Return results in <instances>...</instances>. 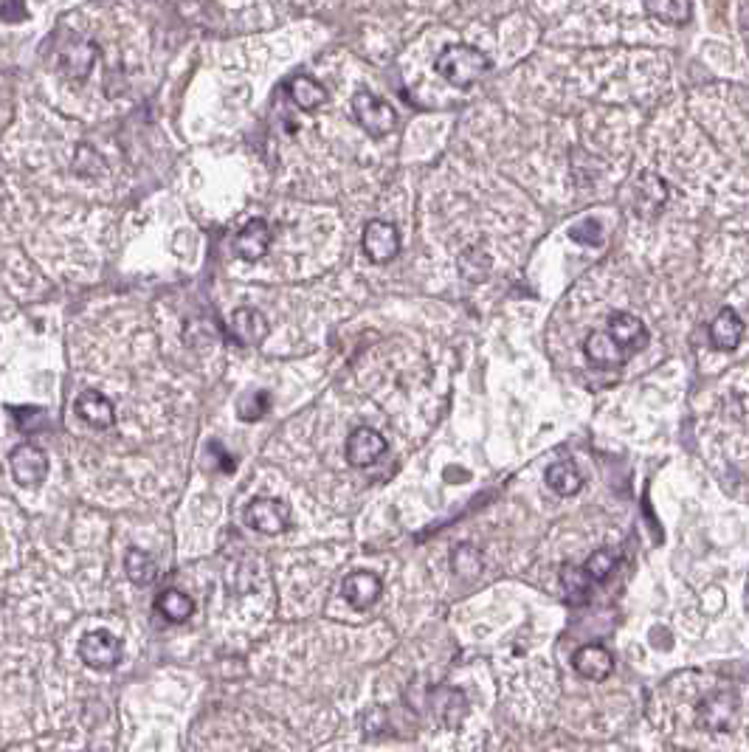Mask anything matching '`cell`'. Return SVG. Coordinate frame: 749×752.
<instances>
[{"mask_svg": "<svg viewBox=\"0 0 749 752\" xmlns=\"http://www.w3.org/2000/svg\"><path fill=\"white\" fill-rule=\"evenodd\" d=\"M488 57L482 51H476L471 46H448L437 57V74L445 77L451 85L457 88H468L482 79V74L488 71Z\"/></svg>", "mask_w": 749, "mask_h": 752, "instance_id": "cell-1", "label": "cell"}, {"mask_svg": "<svg viewBox=\"0 0 749 752\" xmlns=\"http://www.w3.org/2000/svg\"><path fill=\"white\" fill-rule=\"evenodd\" d=\"M124 645L122 640L107 629L88 631L82 640H79V657L82 662L93 668V671H110L122 662Z\"/></svg>", "mask_w": 749, "mask_h": 752, "instance_id": "cell-2", "label": "cell"}, {"mask_svg": "<svg viewBox=\"0 0 749 752\" xmlns=\"http://www.w3.org/2000/svg\"><path fill=\"white\" fill-rule=\"evenodd\" d=\"M352 113H355L358 124H361L367 133H372V136H386V133H392V127L398 122L392 105H386L383 99H378L375 93L369 91H358L352 96Z\"/></svg>", "mask_w": 749, "mask_h": 752, "instance_id": "cell-3", "label": "cell"}, {"mask_svg": "<svg viewBox=\"0 0 749 752\" xmlns=\"http://www.w3.org/2000/svg\"><path fill=\"white\" fill-rule=\"evenodd\" d=\"M245 524L254 527L257 533L276 536V533L291 527V507L279 502V499L260 496V499H254L251 505L245 507Z\"/></svg>", "mask_w": 749, "mask_h": 752, "instance_id": "cell-4", "label": "cell"}, {"mask_svg": "<svg viewBox=\"0 0 749 752\" xmlns=\"http://www.w3.org/2000/svg\"><path fill=\"white\" fill-rule=\"evenodd\" d=\"M96 57H99V48L91 40H82V37H68L65 43L57 51V68L62 71V77L85 79L91 74V68L96 65Z\"/></svg>", "mask_w": 749, "mask_h": 752, "instance_id": "cell-5", "label": "cell"}, {"mask_svg": "<svg viewBox=\"0 0 749 752\" xmlns=\"http://www.w3.org/2000/svg\"><path fill=\"white\" fill-rule=\"evenodd\" d=\"M9 465H12L15 482L23 485V488H37L40 482H46L48 457L46 451L40 446H34V443H20L9 454Z\"/></svg>", "mask_w": 749, "mask_h": 752, "instance_id": "cell-6", "label": "cell"}, {"mask_svg": "<svg viewBox=\"0 0 749 752\" xmlns=\"http://www.w3.org/2000/svg\"><path fill=\"white\" fill-rule=\"evenodd\" d=\"M386 454V440L375 429L361 426L347 437V462L352 468H369Z\"/></svg>", "mask_w": 749, "mask_h": 752, "instance_id": "cell-7", "label": "cell"}, {"mask_svg": "<svg viewBox=\"0 0 749 752\" xmlns=\"http://www.w3.org/2000/svg\"><path fill=\"white\" fill-rule=\"evenodd\" d=\"M381 592H383V581L375 575V572H352V575H347L344 586H341V595H344V600L350 603L352 609H358V612L369 609L375 600L381 598Z\"/></svg>", "mask_w": 749, "mask_h": 752, "instance_id": "cell-8", "label": "cell"}, {"mask_svg": "<svg viewBox=\"0 0 749 752\" xmlns=\"http://www.w3.org/2000/svg\"><path fill=\"white\" fill-rule=\"evenodd\" d=\"M609 336L626 350V355H637L640 350H645V344H648V330H645V324L637 319V316H631V313H614L612 319H609V330H606Z\"/></svg>", "mask_w": 749, "mask_h": 752, "instance_id": "cell-9", "label": "cell"}, {"mask_svg": "<svg viewBox=\"0 0 749 752\" xmlns=\"http://www.w3.org/2000/svg\"><path fill=\"white\" fill-rule=\"evenodd\" d=\"M665 200H668V184L654 172H642L634 184V209L642 217H654L662 212Z\"/></svg>", "mask_w": 749, "mask_h": 752, "instance_id": "cell-10", "label": "cell"}, {"mask_svg": "<svg viewBox=\"0 0 749 752\" xmlns=\"http://www.w3.org/2000/svg\"><path fill=\"white\" fill-rule=\"evenodd\" d=\"M400 248V234L395 226L375 220L364 231V251L372 262H389Z\"/></svg>", "mask_w": 749, "mask_h": 752, "instance_id": "cell-11", "label": "cell"}, {"mask_svg": "<svg viewBox=\"0 0 749 752\" xmlns=\"http://www.w3.org/2000/svg\"><path fill=\"white\" fill-rule=\"evenodd\" d=\"M572 665H575V671L586 679H595V682H603L606 676H612L614 671V657L609 648H603V645H583L575 651V657H572Z\"/></svg>", "mask_w": 749, "mask_h": 752, "instance_id": "cell-12", "label": "cell"}, {"mask_svg": "<svg viewBox=\"0 0 749 752\" xmlns=\"http://www.w3.org/2000/svg\"><path fill=\"white\" fill-rule=\"evenodd\" d=\"M74 409H77V415L93 426V429H110L113 423H116V409H113V403L110 398H105L102 392H96V389H88V392H82L74 403Z\"/></svg>", "mask_w": 749, "mask_h": 752, "instance_id": "cell-13", "label": "cell"}, {"mask_svg": "<svg viewBox=\"0 0 749 752\" xmlns=\"http://www.w3.org/2000/svg\"><path fill=\"white\" fill-rule=\"evenodd\" d=\"M231 336L240 344H262L268 338V319L254 307H240L231 316Z\"/></svg>", "mask_w": 749, "mask_h": 752, "instance_id": "cell-14", "label": "cell"}, {"mask_svg": "<svg viewBox=\"0 0 749 752\" xmlns=\"http://www.w3.org/2000/svg\"><path fill=\"white\" fill-rule=\"evenodd\" d=\"M583 353L597 367H620L628 361L626 350L609 333H592L583 344Z\"/></svg>", "mask_w": 749, "mask_h": 752, "instance_id": "cell-15", "label": "cell"}, {"mask_svg": "<svg viewBox=\"0 0 749 752\" xmlns=\"http://www.w3.org/2000/svg\"><path fill=\"white\" fill-rule=\"evenodd\" d=\"M735 716V699L730 693H716L699 705V724L707 730H727Z\"/></svg>", "mask_w": 749, "mask_h": 752, "instance_id": "cell-16", "label": "cell"}, {"mask_svg": "<svg viewBox=\"0 0 749 752\" xmlns=\"http://www.w3.org/2000/svg\"><path fill=\"white\" fill-rule=\"evenodd\" d=\"M271 246V229L257 220V223H248L240 234H237V240H234V248H237V254L248 262H257L265 257V251Z\"/></svg>", "mask_w": 749, "mask_h": 752, "instance_id": "cell-17", "label": "cell"}, {"mask_svg": "<svg viewBox=\"0 0 749 752\" xmlns=\"http://www.w3.org/2000/svg\"><path fill=\"white\" fill-rule=\"evenodd\" d=\"M710 338L719 350H735L738 341L744 338V322L735 316V310H721L716 322L710 324Z\"/></svg>", "mask_w": 749, "mask_h": 752, "instance_id": "cell-18", "label": "cell"}, {"mask_svg": "<svg viewBox=\"0 0 749 752\" xmlns=\"http://www.w3.org/2000/svg\"><path fill=\"white\" fill-rule=\"evenodd\" d=\"M155 609L164 614L169 623H184V620H189L192 612H195V603H192V598L184 595L181 589H167V592L158 595Z\"/></svg>", "mask_w": 749, "mask_h": 752, "instance_id": "cell-19", "label": "cell"}, {"mask_svg": "<svg viewBox=\"0 0 749 752\" xmlns=\"http://www.w3.org/2000/svg\"><path fill=\"white\" fill-rule=\"evenodd\" d=\"M547 482H550V488L558 496H575V493L583 488V476L581 471L572 465V462H555L550 465V471H547Z\"/></svg>", "mask_w": 749, "mask_h": 752, "instance_id": "cell-20", "label": "cell"}, {"mask_svg": "<svg viewBox=\"0 0 749 752\" xmlns=\"http://www.w3.org/2000/svg\"><path fill=\"white\" fill-rule=\"evenodd\" d=\"M124 569H127V578L136 586H150L158 578V564L153 561V555L136 550V547L124 558Z\"/></svg>", "mask_w": 749, "mask_h": 752, "instance_id": "cell-21", "label": "cell"}, {"mask_svg": "<svg viewBox=\"0 0 749 752\" xmlns=\"http://www.w3.org/2000/svg\"><path fill=\"white\" fill-rule=\"evenodd\" d=\"M291 99L302 110H319L324 105V88L313 77H296L291 82Z\"/></svg>", "mask_w": 749, "mask_h": 752, "instance_id": "cell-22", "label": "cell"}, {"mask_svg": "<svg viewBox=\"0 0 749 752\" xmlns=\"http://www.w3.org/2000/svg\"><path fill=\"white\" fill-rule=\"evenodd\" d=\"M617 567V553L612 550H597L595 555H589V561L583 564L581 572L589 578V584H600V581H606L609 575Z\"/></svg>", "mask_w": 749, "mask_h": 752, "instance_id": "cell-23", "label": "cell"}, {"mask_svg": "<svg viewBox=\"0 0 749 752\" xmlns=\"http://www.w3.org/2000/svg\"><path fill=\"white\" fill-rule=\"evenodd\" d=\"M459 268H462V277L471 279V282H479V279L488 277L490 257L482 251V248H471L468 254H462Z\"/></svg>", "mask_w": 749, "mask_h": 752, "instance_id": "cell-24", "label": "cell"}, {"mask_svg": "<svg viewBox=\"0 0 749 752\" xmlns=\"http://www.w3.org/2000/svg\"><path fill=\"white\" fill-rule=\"evenodd\" d=\"M645 6L662 20H682L688 15V3L685 0H645Z\"/></svg>", "mask_w": 749, "mask_h": 752, "instance_id": "cell-25", "label": "cell"}, {"mask_svg": "<svg viewBox=\"0 0 749 752\" xmlns=\"http://www.w3.org/2000/svg\"><path fill=\"white\" fill-rule=\"evenodd\" d=\"M569 237H572L575 243H581V246H597V243L603 240V229H600L597 220H583L578 226H572Z\"/></svg>", "mask_w": 749, "mask_h": 752, "instance_id": "cell-26", "label": "cell"}, {"mask_svg": "<svg viewBox=\"0 0 749 752\" xmlns=\"http://www.w3.org/2000/svg\"><path fill=\"white\" fill-rule=\"evenodd\" d=\"M265 409H268V395L260 392V395H251V398L243 400V406H240V417L251 423V420H260V417L265 415Z\"/></svg>", "mask_w": 749, "mask_h": 752, "instance_id": "cell-27", "label": "cell"}, {"mask_svg": "<svg viewBox=\"0 0 749 752\" xmlns=\"http://www.w3.org/2000/svg\"><path fill=\"white\" fill-rule=\"evenodd\" d=\"M564 586H566V592H569V598H581V595L589 592V578L583 575L581 569H566Z\"/></svg>", "mask_w": 749, "mask_h": 752, "instance_id": "cell-28", "label": "cell"}, {"mask_svg": "<svg viewBox=\"0 0 749 752\" xmlns=\"http://www.w3.org/2000/svg\"><path fill=\"white\" fill-rule=\"evenodd\" d=\"M476 564H479V555H476L474 547H468V544L457 547V553H454V567H457L459 572H474Z\"/></svg>", "mask_w": 749, "mask_h": 752, "instance_id": "cell-29", "label": "cell"}, {"mask_svg": "<svg viewBox=\"0 0 749 752\" xmlns=\"http://www.w3.org/2000/svg\"><path fill=\"white\" fill-rule=\"evenodd\" d=\"M29 12H26V6H23V0H6L3 6H0V20H6V23H20V20H26Z\"/></svg>", "mask_w": 749, "mask_h": 752, "instance_id": "cell-30", "label": "cell"}]
</instances>
